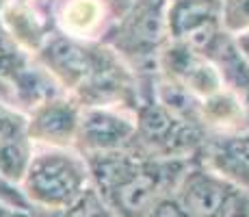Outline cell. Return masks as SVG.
Here are the masks:
<instances>
[{
  "mask_svg": "<svg viewBox=\"0 0 249 217\" xmlns=\"http://www.w3.org/2000/svg\"><path fill=\"white\" fill-rule=\"evenodd\" d=\"M91 182L117 217H145L159 197L174 194L195 161L154 158L137 150L85 154Z\"/></svg>",
  "mask_w": 249,
  "mask_h": 217,
  "instance_id": "1",
  "label": "cell"
},
{
  "mask_svg": "<svg viewBox=\"0 0 249 217\" xmlns=\"http://www.w3.org/2000/svg\"><path fill=\"white\" fill-rule=\"evenodd\" d=\"M89 187L91 172L85 154L48 146L33 154L20 189L33 209L59 211L76 202Z\"/></svg>",
  "mask_w": 249,
  "mask_h": 217,
  "instance_id": "2",
  "label": "cell"
},
{
  "mask_svg": "<svg viewBox=\"0 0 249 217\" xmlns=\"http://www.w3.org/2000/svg\"><path fill=\"white\" fill-rule=\"evenodd\" d=\"M208 133L206 126L176 115L152 96L137 109V141L132 150L154 158L193 161L202 152Z\"/></svg>",
  "mask_w": 249,
  "mask_h": 217,
  "instance_id": "3",
  "label": "cell"
},
{
  "mask_svg": "<svg viewBox=\"0 0 249 217\" xmlns=\"http://www.w3.org/2000/svg\"><path fill=\"white\" fill-rule=\"evenodd\" d=\"M176 196L193 217H249V189L223 178L197 158L180 178Z\"/></svg>",
  "mask_w": 249,
  "mask_h": 217,
  "instance_id": "4",
  "label": "cell"
},
{
  "mask_svg": "<svg viewBox=\"0 0 249 217\" xmlns=\"http://www.w3.org/2000/svg\"><path fill=\"white\" fill-rule=\"evenodd\" d=\"M167 4L169 0H135L113 37L115 48L137 59L159 61L162 48L171 41Z\"/></svg>",
  "mask_w": 249,
  "mask_h": 217,
  "instance_id": "5",
  "label": "cell"
},
{
  "mask_svg": "<svg viewBox=\"0 0 249 217\" xmlns=\"http://www.w3.org/2000/svg\"><path fill=\"white\" fill-rule=\"evenodd\" d=\"M159 65L162 70V76L182 85L184 89H189L191 94H195L202 100L226 89L221 74H219L213 61L202 50L189 46V43L169 41L162 48Z\"/></svg>",
  "mask_w": 249,
  "mask_h": 217,
  "instance_id": "6",
  "label": "cell"
},
{
  "mask_svg": "<svg viewBox=\"0 0 249 217\" xmlns=\"http://www.w3.org/2000/svg\"><path fill=\"white\" fill-rule=\"evenodd\" d=\"M167 24L171 41L204 50L223 31V0H169Z\"/></svg>",
  "mask_w": 249,
  "mask_h": 217,
  "instance_id": "7",
  "label": "cell"
},
{
  "mask_svg": "<svg viewBox=\"0 0 249 217\" xmlns=\"http://www.w3.org/2000/svg\"><path fill=\"white\" fill-rule=\"evenodd\" d=\"M137 141V122L108 107H85L76 146L83 154L132 150Z\"/></svg>",
  "mask_w": 249,
  "mask_h": 217,
  "instance_id": "8",
  "label": "cell"
},
{
  "mask_svg": "<svg viewBox=\"0 0 249 217\" xmlns=\"http://www.w3.org/2000/svg\"><path fill=\"white\" fill-rule=\"evenodd\" d=\"M197 161L228 180L249 189V130L208 133Z\"/></svg>",
  "mask_w": 249,
  "mask_h": 217,
  "instance_id": "9",
  "label": "cell"
},
{
  "mask_svg": "<svg viewBox=\"0 0 249 217\" xmlns=\"http://www.w3.org/2000/svg\"><path fill=\"white\" fill-rule=\"evenodd\" d=\"M80 113L83 109H78L76 102L68 98H48L33 109L28 118V135L33 141L52 148H71L78 139Z\"/></svg>",
  "mask_w": 249,
  "mask_h": 217,
  "instance_id": "10",
  "label": "cell"
},
{
  "mask_svg": "<svg viewBox=\"0 0 249 217\" xmlns=\"http://www.w3.org/2000/svg\"><path fill=\"white\" fill-rule=\"evenodd\" d=\"M46 70L54 79H59L65 87L78 91L87 83L95 63V50L87 48L71 35L48 37L39 52Z\"/></svg>",
  "mask_w": 249,
  "mask_h": 217,
  "instance_id": "11",
  "label": "cell"
},
{
  "mask_svg": "<svg viewBox=\"0 0 249 217\" xmlns=\"http://www.w3.org/2000/svg\"><path fill=\"white\" fill-rule=\"evenodd\" d=\"M202 52L214 63V67L219 70V74L223 79V85L230 91H234L238 98L243 94H247L249 91V59L238 48L234 33L223 28Z\"/></svg>",
  "mask_w": 249,
  "mask_h": 217,
  "instance_id": "12",
  "label": "cell"
},
{
  "mask_svg": "<svg viewBox=\"0 0 249 217\" xmlns=\"http://www.w3.org/2000/svg\"><path fill=\"white\" fill-rule=\"evenodd\" d=\"M102 13L104 9L98 0H71L70 4H65L61 22L68 35L85 37L102 22Z\"/></svg>",
  "mask_w": 249,
  "mask_h": 217,
  "instance_id": "13",
  "label": "cell"
},
{
  "mask_svg": "<svg viewBox=\"0 0 249 217\" xmlns=\"http://www.w3.org/2000/svg\"><path fill=\"white\" fill-rule=\"evenodd\" d=\"M33 215L35 217H117L111 206H108V202L102 197V194L93 187V182H91V187L78 200L71 202L65 209H59V211L33 209Z\"/></svg>",
  "mask_w": 249,
  "mask_h": 217,
  "instance_id": "14",
  "label": "cell"
},
{
  "mask_svg": "<svg viewBox=\"0 0 249 217\" xmlns=\"http://www.w3.org/2000/svg\"><path fill=\"white\" fill-rule=\"evenodd\" d=\"M223 28L234 35L249 31V0H223Z\"/></svg>",
  "mask_w": 249,
  "mask_h": 217,
  "instance_id": "15",
  "label": "cell"
},
{
  "mask_svg": "<svg viewBox=\"0 0 249 217\" xmlns=\"http://www.w3.org/2000/svg\"><path fill=\"white\" fill-rule=\"evenodd\" d=\"M145 217H193L189 213L184 204L180 202V197L174 194H167L159 197V200L152 204V209L145 213Z\"/></svg>",
  "mask_w": 249,
  "mask_h": 217,
  "instance_id": "16",
  "label": "cell"
},
{
  "mask_svg": "<svg viewBox=\"0 0 249 217\" xmlns=\"http://www.w3.org/2000/svg\"><path fill=\"white\" fill-rule=\"evenodd\" d=\"M0 217H35V215H33V206L18 204V202L0 197Z\"/></svg>",
  "mask_w": 249,
  "mask_h": 217,
  "instance_id": "17",
  "label": "cell"
},
{
  "mask_svg": "<svg viewBox=\"0 0 249 217\" xmlns=\"http://www.w3.org/2000/svg\"><path fill=\"white\" fill-rule=\"evenodd\" d=\"M0 197H4V200H11V202H18V204H26V206H31V204H28V200L24 197V194H22L20 187L9 185V182H4L2 178H0Z\"/></svg>",
  "mask_w": 249,
  "mask_h": 217,
  "instance_id": "18",
  "label": "cell"
},
{
  "mask_svg": "<svg viewBox=\"0 0 249 217\" xmlns=\"http://www.w3.org/2000/svg\"><path fill=\"white\" fill-rule=\"evenodd\" d=\"M236 43H238V48L243 50V55L249 59V31H243V33H236Z\"/></svg>",
  "mask_w": 249,
  "mask_h": 217,
  "instance_id": "19",
  "label": "cell"
},
{
  "mask_svg": "<svg viewBox=\"0 0 249 217\" xmlns=\"http://www.w3.org/2000/svg\"><path fill=\"white\" fill-rule=\"evenodd\" d=\"M241 102H243V115H245V128L249 130V91L241 96Z\"/></svg>",
  "mask_w": 249,
  "mask_h": 217,
  "instance_id": "20",
  "label": "cell"
}]
</instances>
